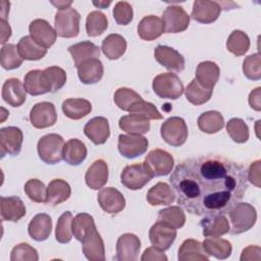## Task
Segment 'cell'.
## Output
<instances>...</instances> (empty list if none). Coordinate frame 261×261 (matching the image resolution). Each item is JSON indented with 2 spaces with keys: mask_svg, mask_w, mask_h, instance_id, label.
<instances>
[{
  "mask_svg": "<svg viewBox=\"0 0 261 261\" xmlns=\"http://www.w3.org/2000/svg\"><path fill=\"white\" fill-rule=\"evenodd\" d=\"M169 182L177 204L191 214H227L247 189L246 168L221 156L194 157L178 163Z\"/></svg>",
  "mask_w": 261,
  "mask_h": 261,
  "instance_id": "obj_1",
  "label": "cell"
},
{
  "mask_svg": "<svg viewBox=\"0 0 261 261\" xmlns=\"http://www.w3.org/2000/svg\"><path fill=\"white\" fill-rule=\"evenodd\" d=\"M227 214L230 220L228 232L231 234H240L250 230L257 220L255 207L245 202H238Z\"/></svg>",
  "mask_w": 261,
  "mask_h": 261,
  "instance_id": "obj_2",
  "label": "cell"
},
{
  "mask_svg": "<svg viewBox=\"0 0 261 261\" xmlns=\"http://www.w3.org/2000/svg\"><path fill=\"white\" fill-rule=\"evenodd\" d=\"M64 140L60 135L48 134L43 136L37 145L40 159L46 164H56L63 159Z\"/></svg>",
  "mask_w": 261,
  "mask_h": 261,
  "instance_id": "obj_3",
  "label": "cell"
},
{
  "mask_svg": "<svg viewBox=\"0 0 261 261\" xmlns=\"http://www.w3.org/2000/svg\"><path fill=\"white\" fill-rule=\"evenodd\" d=\"M152 88L159 98L170 100L178 99L185 91L181 81L172 72H164L156 75L153 79Z\"/></svg>",
  "mask_w": 261,
  "mask_h": 261,
  "instance_id": "obj_4",
  "label": "cell"
},
{
  "mask_svg": "<svg viewBox=\"0 0 261 261\" xmlns=\"http://www.w3.org/2000/svg\"><path fill=\"white\" fill-rule=\"evenodd\" d=\"M188 126L184 118L172 116L167 118L160 127L161 138L172 147L184 145L188 139Z\"/></svg>",
  "mask_w": 261,
  "mask_h": 261,
  "instance_id": "obj_5",
  "label": "cell"
},
{
  "mask_svg": "<svg viewBox=\"0 0 261 261\" xmlns=\"http://www.w3.org/2000/svg\"><path fill=\"white\" fill-rule=\"evenodd\" d=\"M80 13L72 7L58 10L54 19L57 36L61 38L76 37L80 33Z\"/></svg>",
  "mask_w": 261,
  "mask_h": 261,
  "instance_id": "obj_6",
  "label": "cell"
},
{
  "mask_svg": "<svg viewBox=\"0 0 261 261\" xmlns=\"http://www.w3.org/2000/svg\"><path fill=\"white\" fill-rule=\"evenodd\" d=\"M153 177L147 165L142 162L125 166L121 171L120 181L125 188L136 191L144 188Z\"/></svg>",
  "mask_w": 261,
  "mask_h": 261,
  "instance_id": "obj_7",
  "label": "cell"
},
{
  "mask_svg": "<svg viewBox=\"0 0 261 261\" xmlns=\"http://www.w3.org/2000/svg\"><path fill=\"white\" fill-rule=\"evenodd\" d=\"M162 22L165 33H181L186 31L190 24V15L181 6L170 5L166 7L162 14Z\"/></svg>",
  "mask_w": 261,
  "mask_h": 261,
  "instance_id": "obj_8",
  "label": "cell"
},
{
  "mask_svg": "<svg viewBox=\"0 0 261 261\" xmlns=\"http://www.w3.org/2000/svg\"><path fill=\"white\" fill-rule=\"evenodd\" d=\"M144 163L147 165L153 176H164L172 171L174 159L167 151L154 149L148 153Z\"/></svg>",
  "mask_w": 261,
  "mask_h": 261,
  "instance_id": "obj_9",
  "label": "cell"
},
{
  "mask_svg": "<svg viewBox=\"0 0 261 261\" xmlns=\"http://www.w3.org/2000/svg\"><path fill=\"white\" fill-rule=\"evenodd\" d=\"M148 140L141 135H119L117 148L119 153L128 159L143 155L148 149Z\"/></svg>",
  "mask_w": 261,
  "mask_h": 261,
  "instance_id": "obj_10",
  "label": "cell"
},
{
  "mask_svg": "<svg viewBox=\"0 0 261 261\" xmlns=\"http://www.w3.org/2000/svg\"><path fill=\"white\" fill-rule=\"evenodd\" d=\"M30 120L36 128H46L54 125L57 121V113L51 102H39L33 106L30 112Z\"/></svg>",
  "mask_w": 261,
  "mask_h": 261,
  "instance_id": "obj_11",
  "label": "cell"
},
{
  "mask_svg": "<svg viewBox=\"0 0 261 261\" xmlns=\"http://www.w3.org/2000/svg\"><path fill=\"white\" fill-rule=\"evenodd\" d=\"M23 135L19 127L6 126L0 129V150L1 156L6 154L17 156L20 153Z\"/></svg>",
  "mask_w": 261,
  "mask_h": 261,
  "instance_id": "obj_12",
  "label": "cell"
},
{
  "mask_svg": "<svg viewBox=\"0 0 261 261\" xmlns=\"http://www.w3.org/2000/svg\"><path fill=\"white\" fill-rule=\"evenodd\" d=\"M154 57L160 65L170 71L180 72L185 69L186 61L184 56L172 47L158 45L154 49Z\"/></svg>",
  "mask_w": 261,
  "mask_h": 261,
  "instance_id": "obj_13",
  "label": "cell"
},
{
  "mask_svg": "<svg viewBox=\"0 0 261 261\" xmlns=\"http://www.w3.org/2000/svg\"><path fill=\"white\" fill-rule=\"evenodd\" d=\"M141 250V241L134 233H123L116 242V256L118 261H136Z\"/></svg>",
  "mask_w": 261,
  "mask_h": 261,
  "instance_id": "obj_14",
  "label": "cell"
},
{
  "mask_svg": "<svg viewBox=\"0 0 261 261\" xmlns=\"http://www.w3.org/2000/svg\"><path fill=\"white\" fill-rule=\"evenodd\" d=\"M176 234L175 228H172L163 222L156 221L149 230V240L153 247L161 251H166L175 241Z\"/></svg>",
  "mask_w": 261,
  "mask_h": 261,
  "instance_id": "obj_15",
  "label": "cell"
},
{
  "mask_svg": "<svg viewBox=\"0 0 261 261\" xmlns=\"http://www.w3.org/2000/svg\"><path fill=\"white\" fill-rule=\"evenodd\" d=\"M98 203L103 211L109 214H117L125 207L123 195L115 188H102L98 193Z\"/></svg>",
  "mask_w": 261,
  "mask_h": 261,
  "instance_id": "obj_16",
  "label": "cell"
},
{
  "mask_svg": "<svg viewBox=\"0 0 261 261\" xmlns=\"http://www.w3.org/2000/svg\"><path fill=\"white\" fill-rule=\"evenodd\" d=\"M30 36L42 47L48 49L56 41V31L50 23L42 18L34 19L29 25Z\"/></svg>",
  "mask_w": 261,
  "mask_h": 261,
  "instance_id": "obj_17",
  "label": "cell"
},
{
  "mask_svg": "<svg viewBox=\"0 0 261 261\" xmlns=\"http://www.w3.org/2000/svg\"><path fill=\"white\" fill-rule=\"evenodd\" d=\"M83 253L90 261H104L105 260V246L104 242L98 232L97 228H93L82 240Z\"/></svg>",
  "mask_w": 261,
  "mask_h": 261,
  "instance_id": "obj_18",
  "label": "cell"
},
{
  "mask_svg": "<svg viewBox=\"0 0 261 261\" xmlns=\"http://www.w3.org/2000/svg\"><path fill=\"white\" fill-rule=\"evenodd\" d=\"M221 12V6L216 1L196 0L193 3L191 17L200 23L214 22Z\"/></svg>",
  "mask_w": 261,
  "mask_h": 261,
  "instance_id": "obj_19",
  "label": "cell"
},
{
  "mask_svg": "<svg viewBox=\"0 0 261 261\" xmlns=\"http://www.w3.org/2000/svg\"><path fill=\"white\" fill-rule=\"evenodd\" d=\"M84 133L95 145H102L110 137V127L107 118L103 116H96L90 119L85 127Z\"/></svg>",
  "mask_w": 261,
  "mask_h": 261,
  "instance_id": "obj_20",
  "label": "cell"
},
{
  "mask_svg": "<svg viewBox=\"0 0 261 261\" xmlns=\"http://www.w3.org/2000/svg\"><path fill=\"white\" fill-rule=\"evenodd\" d=\"M0 212L3 221L17 222L25 215L27 209L19 197L2 196L0 198Z\"/></svg>",
  "mask_w": 261,
  "mask_h": 261,
  "instance_id": "obj_21",
  "label": "cell"
},
{
  "mask_svg": "<svg viewBox=\"0 0 261 261\" xmlns=\"http://www.w3.org/2000/svg\"><path fill=\"white\" fill-rule=\"evenodd\" d=\"M23 86L27 91L32 96H39L46 93H51V87L48 77L44 70L34 69L30 70L23 80Z\"/></svg>",
  "mask_w": 261,
  "mask_h": 261,
  "instance_id": "obj_22",
  "label": "cell"
},
{
  "mask_svg": "<svg viewBox=\"0 0 261 261\" xmlns=\"http://www.w3.org/2000/svg\"><path fill=\"white\" fill-rule=\"evenodd\" d=\"M2 98L12 107L21 106L27 99L24 86L18 79L11 77L6 80L2 87Z\"/></svg>",
  "mask_w": 261,
  "mask_h": 261,
  "instance_id": "obj_23",
  "label": "cell"
},
{
  "mask_svg": "<svg viewBox=\"0 0 261 261\" xmlns=\"http://www.w3.org/2000/svg\"><path fill=\"white\" fill-rule=\"evenodd\" d=\"M220 75V69L215 62L202 61L198 64L195 80L200 86L206 90L213 91L214 86L217 84Z\"/></svg>",
  "mask_w": 261,
  "mask_h": 261,
  "instance_id": "obj_24",
  "label": "cell"
},
{
  "mask_svg": "<svg viewBox=\"0 0 261 261\" xmlns=\"http://www.w3.org/2000/svg\"><path fill=\"white\" fill-rule=\"evenodd\" d=\"M203 236L206 238L221 237L229 231V222L224 214L206 215L200 222Z\"/></svg>",
  "mask_w": 261,
  "mask_h": 261,
  "instance_id": "obj_25",
  "label": "cell"
},
{
  "mask_svg": "<svg viewBox=\"0 0 261 261\" xmlns=\"http://www.w3.org/2000/svg\"><path fill=\"white\" fill-rule=\"evenodd\" d=\"M76 68L79 79L85 85H93L100 82L104 74V67L99 58L87 60Z\"/></svg>",
  "mask_w": 261,
  "mask_h": 261,
  "instance_id": "obj_26",
  "label": "cell"
},
{
  "mask_svg": "<svg viewBox=\"0 0 261 261\" xmlns=\"http://www.w3.org/2000/svg\"><path fill=\"white\" fill-rule=\"evenodd\" d=\"M87 186L92 190L102 189L108 180V165L103 159L96 160L85 174Z\"/></svg>",
  "mask_w": 261,
  "mask_h": 261,
  "instance_id": "obj_27",
  "label": "cell"
},
{
  "mask_svg": "<svg viewBox=\"0 0 261 261\" xmlns=\"http://www.w3.org/2000/svg\"><path fill=\"white\" fill-rule=\"evenodd\" d=\"M52 230V218L46 213L35 215L29 223L28 232L30 237L37 241L43 242L47 240Z\"/></svg>",
  "mask_w": 261,
  "mask_h": 261,
  "instance_id": "obj_28",
  "label": "cell"
},
{
  "mask_svg": "<svg viewBox=\"0 0 261 261\" xmlns=\"http://www.w3.org/2000/svg\"><path fill=\"white\" fill-rule=\"evenodd\" d=\"M164 33L162 19L156 15L144 16L138 24V35L142 40L153 41Z\"/></svg>",
  "mask_w": 261,
  "mask_h": 261,
  "instance_id": "obj_29",
  "label": "cell"
},
{
  "mask_svg": "<svg viewBox=\"0 0 261 261\" xmlns=\"http://www.w3.org/2000/svg\"><path fill=\"white\" fill-rule=\"evenodd\" d=\"M177 258L179 261H207L209 260V255L205 252L201 242L187 239L178 249Z\"/></svg>",
  "mask_w": 261,
  "mask_h": 261,
  "instance_id": "obj_30",
  "label": "cell"
},
{
  "mask_svg": "<svg viewBox=\"0 0 261 261\" xmlns=\"http://www.w3.org/2000/svg\"><path fill=\"white\" fill-rule=\"evenodd\" d=\"M146 199L152 206L170 205L175 200V193L168 184L159 181L148 191Z\"/></svg>",
  "mask_w": 261,
  "mask_h": 261,
  "instance_id": "obj_31",
  "label": "cell"
},
{
  "mask_svg": "<svg viewBox=\"0 0 261 261\" xmlns=\"http://www.w3.org/2000/svg\"><path fill=\"white\" fill-rule=\"evenodd\" d=\"M67 50L73 59L75 67L87 60L98 58L100 55V48L90 41H83L73 44L69 46Z\"/></svg>",
  "mask_w": 261,
  "mask_h": 261,
  "instance_id": "obj_32",
  "label": "cell"
},
{
  "mask_svg": "<svg viewBox=\"0 0 261 261\" xmlns=\"http://www.w3.org/2000/svg\"><path fill=\"white\" fill-rule=\"evenodd\" d=\"M71 189L67 181L61 178H55L51 180L47 187V198L46 204H50L52 206L59 205L70 197Z\"/></svg>",
  "mask_w": 261,
  "mask_h": 261,
  "instance_id": "obj_33",
  "label": "cell"
},
{
  "mask_svg": "<svg viewBox=\"0 0 261 261\" xmlns=\"http://www.w3.org/2000/svg\"><path fill=\"white\" fill-rule=\"evenodd\" d=\"M62 111L64 115L70 119L79 120L92 111L90 101L83 98H69L62 102Z\"/></svg>",
  "mask_w": 261,
  "mask_h": 261,
  "instance_id": "obj_34",
  "label": "cell"
},
{
  "mask_svg": "<svg viewBox=\"0 0 261 261\" xmlns=\"http://www.w3.org/2000/svg\"><path fill=\"white\" fill-rule=\"evenodd\" d=\"M88 150L84 142L79 139L68 140L63 147V160L69 165H80L87 157Z\"/></svg>",
  "mask_w": 261,
  "mask_h": 261,
  "instance_id": "obj_35",
  "label": "cell"
},
{
  "mask_svg": "<svg viewBox=\"0 0 261 261\" xmlns=\"http://www.w3.org/2000/svg\"><path fill=\"white\" fill-rule=\"evenodd\" d=\"M101 50L108 59L116 60L124 54L126 41L118 34H110L102 41Z\"/></svg>",
  "mask_w": 261,
  "mask_h": 261,
  "instance_id": "obj_36",
  "label": "cell"
},
{
  "mask_svg": "<svg viewBox=\"0 0 261 261\" xmlns=\"http://www.w3.org/2000/svg\"><path fill=\"white\" fill-rule=\"evenodd\" d=\"M202 245L209 257L213 256L220 260L227 259L232 252L231 244L227 240L221 239L220 237L207 238Z\"/></svg>",
  "mask_w": 261,
  "mask_h": 261,
  "instance_id": "obj_37",
  "label": "cell"
},
{
  "mask_svg": "<svg viewBox=\"0 0 261 261\" xmlns=\"http://www.w3.org/2000/svg\"><path fill=\"white\" fill-rule=\"evenodd\" d=\"M118 125L120 129L129 135H144L150 130L149 120L135 113L120 117Z\"/></svg>",
  "mask_w": 261,
  "mask_h": 261,
  "instance_id": "obj_38",
  "label": "cell"
},
{
  "mask_svg": "<svg viewBox=\"0 0 261 261\" xmlns=\"http://www.w3.org/2000/svg\"><path fill=\"white\" fill-rule=\"evenodd\" d=\"M17 49L24 60H40L47 54V49L40 46L31 36L22 37L18 41Z\"/></svg>",
  "mask_w": 261,
  "mask_h": 261,
  "instance_id": "obj_39",
  "label": "cell"
},
{
  "mask_svg": "<svg viewBox=\"0 0 261 261\" xmlns=\"http://www.w3.org/2000/svg\"><path fill=\"white\" fill-rule=\"evenodd\" d=\"M200 130L206 134H216L224 126V118L222 114L216 110L203 112L197 120Z\"/></svg>",
  "mask_w": 261,
  "mask_h": 261,
  "instance_id": "obj_40",
  "label": "cell"
},
{
  "mask_svg": "<svg viewBox=\"0 0 261 261\" xmlns=\"http://www.w3.org/2000/svg\"><path fill=\"white\" fill-rule=\"evenodd\" d=\"M157 221L163 222L168 226L178 229L186 223V214L180 206H170L158 212Z\"/></svg>",
  "mask_w": 261,
  "mask_h": 261,
  "instance_id": "obj_41",
  "label": "cell"
},
{
  "mask_svg": "<svg viewBox=\"0 0 261 261\" xmlns=\"http://www.w3.org/2000/svg\"><path fill=\"white\" fill-rule=\"evenodd\" d=\"M227 50L236 56H243L250 48L249 36L240 30L230 33L226 41Z\"/></svg>",
  "mask_w": 261,
  "mask_h": 261,
  "instance_id": "obj_42",
  "label": "cell"
},
{
  "mask_svg": "<svg viewBox=\"0 0 261 261\" xmlns=\"http://www.w3.org/2000/svg\"><path fill=\"white\" fill-rule=\"evenodd\" d=\"M108 28V19L106 15L98 10L91 11L86 19V31L89 37H98L102 35Z\"/></svg>",
  "mask_w": 261,
  "mask_h": 261,
  "instance_id": "obj_43",
  "label": "cell"
},
{
  "mask_svg": "<svg viewBox=\"0 0 261 261\" xmlns=\"http://www.w3.org/2000/svg\"><path fill=\"white\" fill-rule=\"evenodd\" d=\"M73 216L70 211H65L57 220L55 228V239L60 244H67L72 239Z\"/></svg>",
  "mask_w": 261,
  "mask_h": 261,
  "instance_id": "obj_44",
  "label": "cell"
},
{
  "mask_svg": "<svg viewBox=\"0 0 261 261\" xmlns=\"http://www.w3.org/2000/svg\"><path fill=\"white\" fill-rule=\"evenodd\" d=\"M22 61L23 59L21 58L16 45L8 43L2 46L0 52V62L4 69H15L22 64Z\"/></svg>",
  "mask_w": 261,
  "mask_h": 261,
  "instance_id": "obj_45",
  "label": "cell"
},
{
  "mask_svg": "<svg viewBox=\"0 0 261 261\" xmlns=\"http://www.w3.org/2000/svg\"><path fill=\"white\" fill-rule=\"evenodd\" d=\"M212 93L213 91L206 90L202 86H200L195 79L191 81V83L185 90L187 100L196 106L208 102L212 96Z\"/></svg>",
  "mask_w": 261,
  "mask_h": 261,
  "instance_id": "obj_46",
  "label": "cell"
},
{
  "mask_svg": "<svg viewBox=\"0 0 261 261\" xmlns=\"http://www.w3.org/2000/svg\"><path fill=\"white\" fill-rule=\"evenodd\" d=\"M95 227H96V224H95L94 218L88 213H79L73 218L72 233H73V237L79 242H82L85 236Z\"/></svg>",
  "mask_w": 261,
  "mask_h": 261,
  "instance_id": "obj_47",
  "label": "cell"
},
{
  "mask_svg": "<svg viewBox=\"0 0 261 261\" xmlns=\"http://www.w3.org/2000/svg\"><path fill=\"white\" fill-rule=\"evenodd\" d=\"M226 132L233 142L238 144L246 143L249 139V127L247 123L238 117H233L226 123Z\"/></svg>",
  "mask_w": 261,
  "mask_h": 261,
  "instance_id": "obj_48",
  "label": "cell"
},
{
  "mask_svg": "<svg viewBox=\"0 0 261 261\" xmlns=\"http://www.w3.org/2000/svg\"><path fill=\"white\" fill-rule=\"evenodd\" d=\"M114 102L117 107L123 111H128L129 108L138 101L142 100V97L133 89L119 88L114 93Z\"/></svg>",
  "mask_w": 261,
  "mask_h": 261,
  "instance_id": "obj_49",
  "label": "cell"
},
{
  "mask_svg": "<svg viewBox=\"0 0 261 261\" xmlns=\"http://www.w3.org/2000/svg\"><path fill=\"white\" fill-rule=\"evenodd\" d=\"M24 193L35 203H45L47 198V188L38 178H31L24 185Z\"/></svg>",
  "mask_w": 261,
  "mask_h": 261,
  "instance_id": "obj_50",
  "label": "cell"
},
{
  "mask_svg": "<svg viewBox=\"0 0 261 261\" xmlns=\"http://www.w3.org/2000/svg\"><path fill=\"white\" fill-rule=\"evenodd\" d=\"M244 75L251 81L261 79V60L259 52L247 56L243 62Z\"/></svg>",
  "mask_w": 261,
  "mask_h": 261,
  "instance_id": "obj_51",
  "label": "cell"
},
{
  "mask_svg": "<svg viewBox=\"0 0 261 261\" xmlns=\"http://www.w3.org/2000/svg\"><path fill=\"white\" fill-rule=\"evenodd\" d=\"M129 113L138 114L148 120L150 119H162V114L157 110L154 104L144 101L143 99L136 102L128 110Z\"/></svg>",
  "mask_w": 261,
  "mask_h": 261,
  "instance_id": "obj_52",
  "label": "cell"
},
{
  "mask_svg": "<svg viewBox=\"0 0 261 261\" xmlns=\"http://www.w3.org/2000/svg\"><path fill=\"white\" fill-rule=\"evenodd\" d=\"M11 261H38L39 255L35 248L27 243L16 245L10 253Z\"/></svg>",
  "mask_w": 261,
  "mask_h": 261,
  "instance_id": "obj_53",
  "label": "cell"
},
{
  "mask_svg": "<svg viewBox=\"0 0 261 261\" xmlns=\"http://www.w3.org/2000/svg\"><path fill=\"white\" fill-rule=\"evenodd\" d=\"M50 87H51V93H55L59 91L66 83V72L63 68L59 66H49L44 69Z\"/></svg>",
  "mask_w": 261,
  "mask_h": 261,
  "instance_id": "obj_54",
  "label": "cell"
},
{
  "mask_svg": "<svg viewBox=\"0 0 261 261\" xmlns=\"http://www.w3.org/2000/svg\"><path fill=\"white\" fill-rule=\"evenodd\" d=\"M113 17L117 24L126 25L134 17V11L132 5L126 1H119L113 8Z\"/></svg>",
  "mask_w": 261,
  "mask_h": 261,
  "instance_id": "obj_55",
  "label": "cell"
},
{
  "mask_svg": "<svg viewBox=\"0 0 261 261\" xmlns=\"http://www.w3.org/2000/svg\"><path fill=\"white\" fill-rule=\"evenodd\" d=\"M164 251H161L155 247H149L147 248L142 257V261H166L167 256L163 253Z\"/></svg>",
  "mask_w": 261,
  "mask_h": 261,
  "instance_id": "obj_56",
  "label": "cell"
},
{
  "mask_svg": "<svg viewBox=\"0 0 261 261\" xmlns=\"http://www.w3.org/2000/svg\"><path fill=\"white\" fill-rule=\"evenodd\" d=\"M247 178L248 181H250L257 188H260V160L251 163L249 171H247Z\"/></svg>",
  "mask_w": 261,
  "mask_h": 261,
  "instance_id": "obj_57",
  "label": "cell"
},
{
  "mask_svg": "<svg viewBox=\"0 0 261 261\" xmlns=\"http://www.w3.org/2000/svg\"><path fill=\"white\" fill-rule=\"evenodd\" d=\"M260 253L261 249L258 246H249L245 248L242 252L241 261H246V260H260Z\"/></svg>",
  "mask_w": 261,
  "mask_h": 261,
  "instance_id": "obj_58",
  "label": "cell"
},
{
  "mask_svg": "<svg viewBox=\"0 0 261 261\" xmlns=\"http://www.w3.org/2000/svg\"><path fill=\"white\" fill-rule=\"evenodd\" d=\"M260 90L261 88L258 87L254 89L249 95V105L256 111L261 110V99H260Z\"/></svg>",
  "mask_w": 261,
  "mask_h": 261,
  "instance_id": "obj_59",
  "label": "cell"
},
{
  "mask_svg": "<svg viewBox=\"0 0 261 261\" xmlns=\"http://www.w3.org/2000/svg\"><path fill=\"white\" fill-rule=\"evenodd\" d=\"M0 24H1V41H0V43L2 45H5V43L8 41V39L11 36V28H10L9 23L7 22V20L3 19V18H1Z\"/></svg>",
  "mask_w": 261,
  "mask_h": 261,
  "instance_id": "obj_60",
  "label": "cell"
},
{
  "mask_svg": "<svg viewBox=\"0 0 261 261\" xmlns=\"http://www.w3.org/2000/svg\"><path fill=\"white\" fill-rule=\"evenodd\" d=\"M51 4H53L54 6H56L59 10H62V9H66V8H69L70 5L72 4V1H51Z\"/></svg>",
  "mask_w": 261,
  "mask_h": 261,
  "instance_id": "obj_61",
  "label": "cell"
},
{
  "mask_svg": "<svg viewBox=\"0 0 261 261\" xmlns=\"http://www.w3.org/2000/svg\"><path fill=\"white\" fill-rule=\"evenodd\" d=\"M93 4L95 5V6H97V7H99V8H106V7H108L110 4H111V1H108V2H106V1H98V2H93Z\"/></svg>",
  "mask_w": 261,
  "mask_h": 261,
  "instance_id": "obj_62",
  "label": "cell"
}]
</instances>
